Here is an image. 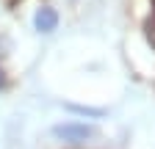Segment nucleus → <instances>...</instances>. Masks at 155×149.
Listing matches in <instances>:
<instances>
[{"instance_id": "obj_1", "label": "nucleus", "mask_w": 155, "mask_h": 149, "mask_svg": "<svg viewBox=\"0 0 155 149\" xmlns=\"http://www.w3.org/2000/svg\"><path fill=\"white\" fill-rule=\"evenodd\" d=\"M53 135L58 141H67V144H83V141L94 138V127L86 122H64V124L53 127Z\"/></svg>"}, {"instance_id": "obj_2", "label": "nucleus", "mask_w": 155, "mask_h": 149, "mask_svg": "<svg viewBox=\"0 0 155 149\" xmlns=\"http://www.w3.org/2000/svg\"><path fill=\"white\" fill-rule=\"evenodd\" d=\"M33 28L39 33H53L58 28V11L50 8V6H42V8L33 14Z\"/></svg>"}, {"instance_id": "obj_3", "label": "nucleus", "mask_w": 155, "mask_h": 149, "mask_svg": "<svg viewBox=\"0 0 155 149\" xmlns=\"http://www.w3.org/2000/svg\"><path fill=\"white\" fill-rule=\"evenodd\" d=\"M67 110H75V113H86V116H103L105 110H100V108H83V105H67Z\"/></svg>"}, {"instance_id": "obj_4", "label": "nucleus", "mask_w": 155, "mask_h": 149, "mask_svg": "<svg viewBox=\"0 0 155 149\" xmlns=\"http://www.w3.org/2000/svg\"><path fill=\"white\" fill-rule=\"evenodd\" d=\"M6 88V74H3V69H0V91Z\"/></svg>"}]
</instances>
